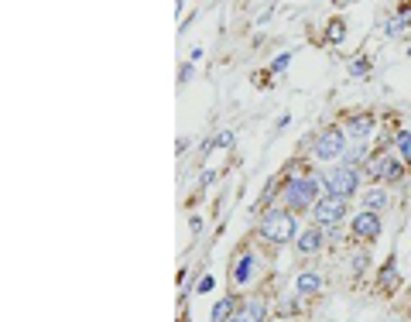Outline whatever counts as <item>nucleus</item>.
I'll return each instance as SVG.
<instances>
[{"label": "nucleus", "instance_id": "obj_9", "mask_svg": "<svg viewBox=\"0 0 411 322\" xmlns=\"http://www.w3.org/2000/svg\"><path fill=\"white\" fill-rule=\"evenodd\" d=\"M323 247V230L319 227H309L302 237H298V250L302 254H312V250H319Z\"/></svg>", "mask_w": 411, "mask_h": 322}, {"label": "nucleus", "instance_id": "obj_2", "mask_svg": "<svg viewBox=\"0 0 411 322\" xmlns=\"http://www.w3.org/2000/svg\"><path fill=\"white\" fill-rule=\"evenodd\" d=\"M326 189H329V196H343V199H350L353 192H357V171L350 168V164H339V168H329L326 171Z\"/></svg>", "mask_w": 411, "mask_h": 322}, {"label": "nucleus", "instance_id": "obj_18", "mask_svg": "<svg viewBox=\"0 0 411 322\" xmlns=\"http://www.w3.org/2000/svg\"><path fill=\"white\" fill-rule=\"evenodd\" d=\"M367 72V59H360V62H353V76H364Z\"/></svg>", "mask_w": 411, "mask_h": 322}, {"label": "nucleus", "instance_id": "obj_19", "mask_svg": "<svg viewBox=\"0 0 411 322\" xmlns=\"http://www.w3.org/2000/svg\"><path fill=\"white\" fill-rule=\"evenodd\" d=\"M230 141H233V134H230V130H223V134H219V137H216V144H219V148H226V144H230Z\"/></svg>", "mask_w": 411, "mask_h": 322}, {"label": "nucleus", "instance_id": "obj_20", "mask_svg": "<svg viewBox=\"0 0 411 322\" xmlns=\"http://www.w3.org/2000/svg\"><path fill=\"white\" fill-rule=\"evenodd\" d=\"M178 79H182V82L192 79V66H182V76H178Z\"/></svg>", "mask_w": 411, "mask_h": 322}, {"label": "nucleus", "instance_id": "obj_3", "mask_svg": "<svg viewBox=\"0 0 411 322\" xmlns=\"http://www.w3.org/2000/svg\"><path fill=\"white\" fill-rule=\"evenodd\" d=\"M343 155H346V130H339V127L323 130L319 141H316V158L332 161V158H343Z\"/></svg>", "mask_w": 411, "mask_h": 322}, {"label": "nucleus", "instance_id": "obj_4", "mask_svg": "<svg viewBox=\"0 0 411 322\" xmlns=\"http://www.w3.org/2000/svg\"><path fill=\"white\" fill-rule=\"evenodd\" d=\"M316 202H319L316 178H295V182H288V206L291 209H309Z\"/></svg>", "mask_w": 411, "mask_h": 322}, {"label": "nucleus", "instance_id": "obj_22", "mask_svg": "<svg viewBox=\"0 0 411 322\" xmlns=\"http://www.w3.org/2000/svg\"><path fill=\"white\" fill-rule=\"evenodd\" d=\"M408 55H411V52H408Z\"/></svg>", "mask_w": 411, "mask_h": 322}, {"label": "nucleus", "instance_id": "obj_17", "mask_svg": "<svg viewBox=\"0 0 411 322\" xmlns=\"http://www.w3.org/2000/svg\"><path fill=\"white\" fill-rule=\"evenodd\" d=\"M288 62H291V55H278V59H274V66H271V72H281V69H288Z\"/></svg>", "mask_w": 411, "mask_h": 322}, {"label": "nucleus", "instance_id": "obj_5", "mask_svg": "<svg viewBox=\"0 0 411 322\" xmlns=\"http://www.w3.org/2000/svg\"><path fill=\"white\" fill-rule=\"evenodd\" d=\"M343 213H346V199L343 196H326V199L316 202V223H323V227L339 223Z\"/></svg>", "mask_w": 411, "mask_h": 322}, {"label": "nucleus", "instance_id": "obj_1", "mask_svg": "<svg viewBox=\"0 0 411 322\" xmlns=\"http://www.w3.org/2000/svg\"><path fill=\"white\" fill-rule=\"evenodd\" d=\"M261 233L274 243H288L295 237V216H291L288 209H271V213L261 220Z\"/></svg>", "mask_w": 411, "mask_h": 322}, {"label": "nucleus", "instance_id": "obj_15", "mask_svg": "<svg viewBox=\"0 0 411 322\" xmlns=\"http://www.w3.org/2000/svg\"><path fill=\"white\" fill-rule=\"evenodd\" d=\"M339 38H346V24L343 21H332L326 31V41H339Z\"/></svg>", "mask_w": 411, "mask_h": 322}, {"label": "nucleus", "instance_id": "obj_12", "mask_svg": "<svg viewBox=\"0 0 411 322\" xmlns=\"http://www.w3.org/2000/svg\"><path fill=\"white\" fill-rule=\"evenodd\" d=\"M384 206H387V192H384V189H370V192H364V209L380 213Z\"/></svg>", "mask_w": 411, "mask_h": 322}, {"label": "nucleus", "instance_id": "obj_11", "mask_svg": "<svg viewBox=\"0 0 411 322\" xmlns=\"http://www.w3.org/2000/svg\"><path fill=\"white\" fill-rule=\"evenodd\" d=\"M319 288H323V278L316 271H302L298 275V295H316Z\"/></svg>", "mask_w": 411, "mask_h": 322}, {"label": "nucleus", "instance_id": "obj_13", "mask_svg": "<svg viewBox=\"0 0 411 322\" xmlns=\"http://www.w3.org/2000/svg\"><path fill=\"white\" fill-rule=\"evenodd\" d=\"M230 316H233V298L216 302V309H212V322H230Z\"/></svg>", "mask_w": 411, "mask_h": 322}, {"label": "nucleus", "instance_id": "obj_7", "mask_svg": "<svg viewBox=\"0 0 411 322\" xmlns=\"http://www.w3.org/2000/svg\"><path fill=\"white\" fill-rule=\"evenodd\" d=\"M370 175H384L387 182H401V175H405V164L398 158H377L370 164Z\"/></svg>", "mask_w": 411, "mask_h": 322}, {"label": "nucleus", "instance_id": "obj_10", "mask_svg": "<svg viewBox=\"0 0 411 322\" xmlns=\"http://www.w3.org/2000/svg\"><path fill=\"white\" fill-rule=\"evenodd\" d=\"M346 134L350 137H370L373 134V117H350V123H346Z\"/></svg>", "mask_w": 411, "mask_h": 322}, {"label": "nucleus", "instance_id": "obj_8", "mask_svg": "<svg viewBox=\"0 0 411 322\" xmlns=\"http://www.w3.org/2000/svg\"><path fill=\"white\" fill-rule=\"evenodd\" d=\"M264 312H267V309H264V302H261V298H250L240 312H233V316H230V322H264Z\"/></svg>", "mask_w": 411, "mask_h": 322}, {"label": "nucleus", "instance_id": "obj_14", "mask_svg": "<svg viewBox=\"0 0 411 322\" xmlns=\"http://www.w3.org/2000/svg\"><path fill=\"white\" fill-rule=\"evenodd\" d=\"M398 148H401V158H405V164L411 168V130H405V134L398 137Z\"/></svg>", "mask_w": 411, "mask_h": 322}, {"label": "nucleus", "instance_id": "obj_6", "mask_svg": "<svg viewBox=\"0 0 411 322\" xmlns=\"http://www.w3.org/2000/svg\"><path fill=\"white\" fill-rule=\"evenodd\" d=\"M353 233H357L360 240H377V237H380V216L370 213V209L357 213V216H353Z\"/></svg>", "mask_w": 411, "mask_h": 322}, {"label": "nucleus", "instance_id": "obj_21", "mask_svg": "<svg viewBox=\"0 0 411 322\" xmlns=\"http://www.w3.org/2000/svg\"><path fill=\"white\" fill-rule=\"evenodd\" d=\"M209 288H212V278H209V275H206L203 282H199V291H209Z\"/></svg>", "mask_w": 411, "mask_h": 322}, {"label": "nucleus", "instance_id": "obj_16", "mask_svg": "<svg viewBox=\"0 0 411 322\" xmlns=\"http://www.w3.org/2000/svg\"><path fill=\"white\" fill-rule=\"evenodd\" d=\"M250 268H254V257H250V254H247L244 261H240V264H237V282L244 284L247 278H250Z\"/></svg>", "mask_w": 411, "mask_h": 322}]
</instances>
